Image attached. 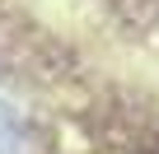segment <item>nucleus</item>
Masks as SVG:
<instances>
[]
</instances>
